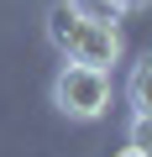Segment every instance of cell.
<instances>
[{
	"mask_svg": "<svg viewBox=\"0 0 152 157\" xmlns=\"http://www.w3.org/2000/svg\"><path fill=\"white\" fill-rule=\"evenodd\" d=\"M115 157H152V152H136V147H121Z\"/></svg>",
	"mask_w": 152,
	"mask_h": 157,
	"instance_id": "obj_8",
	"label": "cell"
},
{
	"mask_svg": "<svg viewBox=\"0 0 152 157\" xmlns=\"http://www.w3.org/2000/svg\"><path fill=\"white\" fill-rule=\"evenodd\" d=\"M53 105L68 121H100L110 110V68H89V63H63L53 78Z\"/></svg>",
	"mask_w": 152,
	"mask_h": 157,
	"instance_id": "obj_1",
	"label": "cell"
},
{
	"mask_svg": "<svg viewBox=\"0 0 152 157\" xmlns=\"http://www.w3.org/2000/svg\"><path fill=\"white\" fill-rule=\"evenodd\" d=\"M147 84H152V58H142V63L131 68V84H126V94H131V115H152V94H147Z\"/></svg>",
	"mask_w": 152,
	"mask_h": 157,
	"instance_id": "obj_4",
	"label": "cell"
},
{
	"mask_svg": "<svg viewBox=\"0 0 152 157\" xmlns=\"http://www.w3.org/2000/svg\"><path fill=\"white\" fill-rule=\"evenodd\" d=\"M126 147L152 152V121H147V115H131V141H126Z\"/></svg>",
	"mask_w": 152,
	"mask_h": 157,
	"instance_id": "obj_5",
	"label": "cell"
},
{
	"mask_svg": "<svg viewBox=\"0 0 152 157\" xmlns=\"http://www.w3.org/2000/svg\"><path fill=\"white\" fill-rule=\"evenodd\" d=\"M63 58L68 63H89V68H110L115 58H121V32H115V21H79L73 26V37L63 42Z\"/></svg>",
	"mask_w": 152,
	"mask_h": 157,
	"instance_id": "obj_2",
	"label": "cell"
},
{
	"mask_svg": "<svg viewBox=\"0 0 152 157\" xmlns=\"http://www.w3.org/2000/svg\"><path fill=\"white\" fill-rule=\"evenodd\" d=\"M73 6H79L89 21H115V16H121V11L110 6V0H73Z\"/></svg>",
	"mask_w": 152,
	"mask_h": 157,
	"instance_id": "obj_6",
	"label": "cell"
},
{
	"mask_svg": "<svg viewBox=\"0 0 152 157\" xmlns=\"http://www.w3.org/2000/svg\"><path fill=\"white\" fill-rule=\"evenodd\" d=\"M79 21H84V11L73 6V0H58V6L47 11V37L58 42V52H63V42L73 37V26H79Z\"/></svg>",
	"mask_w": 152,
	"mask_h": 157,
	"instance_id": "obj_3",
	"label": "cell"
},
{
	"mask_svg": "<svg viewBox=\"0 0 152 157\" xmlns=\"http://www.w3.org/2000/svg\"><path fill=\"white\" fill-rule=\"evenodd\" d=\"M110 6H115V11H142L147 0H110Z\"/></svg>",
	"mask_w": 152,
	"mask_h": 157,
	"instance_id": "obj_7",
	"label": "cell"
}]
</instances>
